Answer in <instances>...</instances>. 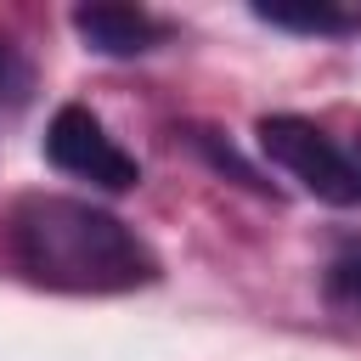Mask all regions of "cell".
<instances>
[{
    "label": "cell",
    "instance_id": "1",
    "mask_svg": "<svg viewBox=\"0 0 361 361\" xmlns=\"http://www.w3.org/2000/svg\"><path fill=\"white\" fill-rule=\"evenodd\" d=\"M6 254L34 288L51 293H130L158 282V254L135 237V226L56 192H28L11 203Z\"/></svg>",
    "mask_w": 361,
    "mask_h": 361
},
{
    "label": "cell",
    "instance_id": "2",
    "mask_svg": "<svg viewBox=\"0 0 361 361\" xmlns=\"http://www.w3.org/2000/svg\"><path fill=\"white\" fill-rule=\"evenodd\" d=\"M259 135V152L293 175L310 197L322 203H355V186H350V164H344V135H327L322 124L299 118V113H265L254 124Z\"/></svg>",
    "mask_w": 361,
    "mask_h": 361
},
{
    "label": "cell",
    "instance_id": "3",
    "mask_svg": "<svg viewBox=\"0 0 361 361\" xmlns=\"http://www.w3.org/2000/svg\"><path fill=\"white\" fill-rule=\"evenodd\" d=\"M45 158H51L62 175L90 180V186H102V192H130V186H141V164H135V158L107 135V124H102L90 107H79V102H68V107L51 113V124H45Z\"/></svg>",
    "mask_w": 361,
    "mask_h": 361
},
{
    "label": "cell",
    "instance_id": "4",
    "mask_svg": "<svg viewBox=\"0 0 361 361\" xmlns=\"http://www.w3.org/2000/svg\"><path fill=\"white\" fill-rule=\"evenodd\" d=\"M68 23L96 56H147L169 39V28L141 6H73Z\"/></svg>",
    "mask_w": 361,
    "mask_h": 361
},
{
    "label": "cell",
    "instance_id": "5",
    "mask_svg": "<svg viewBox=\"0 0 361 361\" xmlns=\"http://www.w3.org/2000/svg\"><path fill=\"white\" fill-rule=\"evenodd\" d=\"M254 17L271 23V28L322 34V39H338V34H355L361 28V11H338V6H254Z\"/></svg>",
    "mask_w": 361,
    "mask_h": 361
},
{
    "label": "cell",
    "instance_id": "6",
    "mask_svg": "<svg viewBox=\"0 0 361 361\" xmlns=\"http://www.w3.org/2000/svg\"><path fill=\"white\" fill-rule=\"evenodd\" d=\"M327 299L361 322V243H344L333 259H327Z\"/></svg>",
    "mask_w": 361,
    "mask_h": 361
},
{
    "label": "cell",
    "instance_id": "7",
    "mask_svg": "<svg viewBox=\"0 0 361 361\" xmlns=\"http://www.w3.org/2000/svg\"><path fill=\"white\" fill-rule=\"evenodd\" d=\"M28 90V68H23V56L0 39V102H17Z\"/></svg>",
    "mask_w": 361,
    "mask_h": 361
},
{
    "label": "cell",
    "instance_id": "8",
    "mask_svg": "<svg viewBox=\"0 0 361 361\" xmlns=\"http://www.w3.org/2000/svg\"><path fill=\"white\" fill-rule=\"evenodd\" d=\"M344 164H350V186H355V203H361V130L344 135Z\"/></svg>",
    "mask_w": 361,
    "mask_h": 361
}]
</instances>
